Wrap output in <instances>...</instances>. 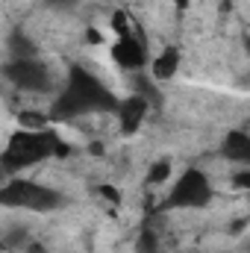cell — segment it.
Listing matches in <instances>:
<instances>
[{"label": "cell", "instance_id": "cell-10", "mask_svg": "<svg viewBox=\"0 0 250 253\" xmlns=\"http://www.w3.org/2000/svg\"><path fill=\"white\" fill-rule=\"evenodd\" d=\"M168 174H171V162H159L150 171V183H162V180H168Z\"/></svg>", "mask_w": 250, "mask_h": 253}, {"label": "cell", "instance_id": "cell-9", "mask_svg": "<svg viewBox=\"0 0 250 253\" xmlns=\"http://www.w3.org/2000/svg\"><path fill=\"white\" fill-rule=\"evenodd\" d=\"M177 65H180V53H177L174 47H168V50H162V53L156 56V62H153V77H156V80H171V77L177 74Z\"/></svg>", "mask_w": 250, "mask_h": 253}, {"label": "cell", "instance_id": "cell-11", "mask_svg": "<svg viewBox=\"0 0 250 253\" xmlns=\"http://www.w3.org/2000/svg\"><path fill=\"white\" fill-rule=\"evenodd\" d=\"M233 186H236V189H250V171H239V174L233 177Z\"/></svg>", "mask_w": 250, "mask_h": 253}, {"label": "cell", "instance_id": "cell-6", "mask_svg": "<svg viewBox=\"0 0 250 253\" xmlns=\"http://www.w3.org/2000/svg\"><path fill=\"white\" fill-rule=\"evenodd\" d=\"M115 59H118V65H124L129 71L141 68L144 65V42L135 39L132 33L129 36H121L118 44H115Z\"/></svg>", "mask_w": 250, "mask_h": 253}, {"label": "cell", "instance_id": "cell-12", "mask_svg": "<svg viewBox=\"0 0 250 253\" xmlns=\"http://www.w3.org/2000/svg\"><path fill=\"white\" fill-rule=\"evenodd\" d=\"M53 3H77V0H53Z\"/></svg>", "mask_w": 250, "mask_h": 253}, {"label": "cell", "instance_id": "cell-8", "mask_svg": "<svg viewBox=\"0 0 250 253\" xmlns=\"http://www.w3.org/2000/svg\"><path fill=\"white\" fill-rule=\"evenodd\" d=\"M224 156H227V159H236V162L250 165V135H248V132H242V129L230 132V135H227V141H224Z\"/></svg>", "mask_w": 250, "mask_h": 253}, {"label": "cell", "instance_id": "cell-3", "mask_svg": "<svg viewBox=\"0 0 250 253\" xmlns=\"http://www.w3.org/2000/svg\"><path fill=\"white\" fill-rule=\"evenodd\" d=\"M3 200L9 206H21V209H36V212H47L56 209L62 203V194L36 180H9L3 186Z\"/></svg>", "mask_w": 250, "mask_h": 253}, {"label": "cell", "instance_id": "cell-7", "mask_svg": "<svg viewBox=\"0 0 250 253\" xmlns=\"http://www.w3.org/2000/svg\"><path fill=\"white\" fill-rule=\"evenodd\" d=\"M144 112H147V97L144 94H132V97H126L118 103V124L124 126L126 132H132L135 126L141 124V118H144Z\"/></svg>", "mask_w": 250, "mask_h": 253}, {"label": "cell", "instance_id": "cell-1", "mask_svg": "<svg viewBox=\"0 0 250 253\" xmlns=\"http://www.w3.org/2000/svg\"><path fill=\"white\" fill-rule=\"evenodd\" d=\"M91 112H118V100L83 68H71L68 85L53 103L56 118H83Z\"/></svg>", "mask_w": 250, "mask_h": 253}, {"label": "cell", "instance_id": "cell-4", "mask_svg": "<svg viewBox=\"0 0 250 253\" xmlns=\"http://www.w3.org/2000/svg\"><path fill=\"white\" fill-rule=\"evenodd\" d=\"M3 74H6V80L15 85V88H21V91H50L53 88V74H50V68L42 62V59H9L6 68H3Z\"/></svg>", "mask_w": 250, "mask_h": 253}, {"label": "cell", "instance_id": "cell-5", "mask_svg": "<svg viewBox=\"0 0 250 253\" xmlns=\"http://www.w3.org/2000/svg\"><path fill=\"white\" fill-rule=\"evenodd\" d=\"M212 200V186L206 180V174L200 171H186L177 186L171 189V197L165 206H183V209H197V206H206Z\"/></svg>", "mask_w": 250, "mask_h": 253}, {"label": "cell", "instance_id": "cell-2", "mask_svg": "<svg viewBox=\"0 0 250 253\" xmlns=\"http://www.w3.org/2000/svg\"><path fill=\"white\" fill-rule=\"evenodd\" d=\"M62 141L56 132H47V129H24L21 135H15L3 153V165L6 171H18V168H27V165H36L42 159H47L50 153H65Z\"/></svg>", "mask_w": 250, "mask_h": 253}]
</instances>
